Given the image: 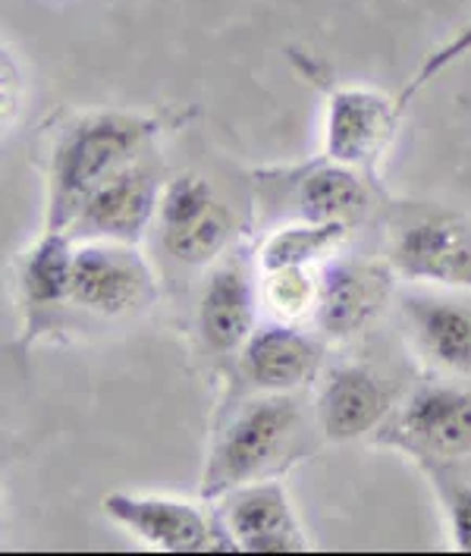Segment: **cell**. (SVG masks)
<instances>
[{"mask_svg": "<svg viewBox=\"0 0 471 556\" xmlns=\"http://www.w3.org/2000/svg\"><path fill=\"white\" fill-rule=\"evenodd\" d=\"M258 287L239 262L217 264L207 274L202 302H199V330L214 352L242 350L255 333V302Z\"/></svg>", "mask_w": 471, "mask_h": 556, "instance_id": "15", "label": "cell"}, {"mask_svg": "<svg viewBox=\"0 0 471 556\" xmlns=\"http://www.w3.org/2000/svg\"><path fill=\"white\" fill-rule=\"evenodd\" d=\"M321 368V343L287 321L255 327L242 346V371L262 393H290Z\"/></svg>", "mask_w": 471, "mask_h": 556, "instance_id": "14", "label": "cell"}, {"mask_svg": "<svg viewBox=\"0 0 471 556\" xmlns=\"http://www.w3.org/2000/svg\"><path fill=\"white\" fill-rule=\"evenodd\" d=\"M258 295L277 321L302 324L305 318L315 321L318 299H321V267L265 270L258 283Z\"/></svg>", "mask_w": 471, "mask_h": 556, "instance_id": "19", "label": "cell"}, {"mask_svg": "<svg viewBox=\"0 0 471 556\" xmlns=\"http://www.w3.org/2000/svg\"><path fill=\"white\" fill-rule=\"evenodd\" d=\"M469 54H471V23L462 31H456L446 45H441L431 58H424V63L418 66V73L412 76V83H409L406 91L399 94V108H406L421 88L428 86V83H434V79L441 76L443 70H449L453 63H459V60L469 58Z\"/></svg>", "mask_w": 471, "mask_h": 556, "instance_id": "20", "label": "cell"}, {"mask_svg": "<svg viewBox=\"0 0 471 556\" xmlns=\"http://www.w3.org/2000/svg\"><path fill=\"white\" fill-rule=\"evenodd\" d=\"M371 207V189L358 167L324 157L295 182V217L321 224H358Z\"/></svg>", "mask_w": 471, "mask_h": 556, "instance_id": "16", "label": "cell"}, {"mask_svg": "<svg viewBox=\"0 0 471 556\" xmlns=\"http://www.w3.org/2000/svg\"><path fill=\"white\" fill-rule=\"evenodd\" d=\"M161 186L157 176L145 161L119 170L107 182H101L89 199L79 205L76 217L69 220L66 233L76 242L86 239H119L136 242L145 236L148 224L157 217L161 207Z\"/></svg>", "mask_w": 471, "mask_h": 556, "instance_id": "7", "label": "cell"}, {"mask_svg": "<svg viewBox=\"0 0 471 556\" xmlns=\"http://www.w3.org/2000/svg\"><path fill=\"white\" fill-rule=\"evenodd\" d=\"M390 264L415 283L471 293V220L431 211L399 224L390 239Z\"/></svg>", "mask_w": 471, "mask_h": 556, "instance_id": "4", "label": "cell"}, {"mask_svg": "<svg viewBox=\"0 0 471 556\" xmlns=\"http://www.w3.org/2000/svg\"><path fill=\"white\" fill-rule=\"evenodd\" d=\"M393 264L327 262L321 264V299L315 324L327 337H349L383 308L393 287Z\"/></svg>", "mask_w": 471, "mask_h": 556, "instance_id": "11", "label": "cell"}, {"mask_svg": "<svg viewBox=\"0 0 471 556\" xmlns=\"http://www.w3.org/2000/svg\"><path fill=\"white\" fill-rule=\"evenodd\" d=\"M349 227L346 224H321V220H302L295 217L290 224L277 227L258 245L255 267L265 270H283V267H321L336 249L346 242Z\"/></svg>", "mask_w": 471, "mask_h": 556, "instance_id": "18", "label": "cell"}, {"mask_svg": "<svg viewBox=\"0 0 471 556\" xmlns=\"http://www.w3.org/2000/svg\"><path fill=\"white\" fill-rule=\"evenodd\" d=\"M393 406L390 387L365 365H340L321 383L318 425L336 443L371 434Z\"/></svg>", "mask_w": 471, "mask_h": 556, "instance_id": "13", "label": "cell"}, {"mask_svg": "<svg viewBox=\"0 0 471 556\" xmlns=\"http://www.w3.org/2000/svg\"><path fill=\"white\" fill-rule=\"evenodd\" d=\"M154 132V119L126 111H91L73 119L48 164V227L66 230L101 182L142 161Z\"/></svg>", "mask_w": 471, "mask_h": 556, "instance_id": "1", "label": "cell"}, {"mask_svg": "<svg viewBox=\"0 0 471 556\" xmlns=\"http://www.w3.org/2000/svg\"><path fill=\"white\" fill-rule=\"evenodd\" d=\"M73 236L66 230H44L23 258L20 283L31 315L60 308L73 295Z\"/></svg>", "mask_w": 471, "mask_h": 556, "instance_id": "17", "label": "cell"}, {"mask_svg": "<svg viewBox=\"0 0 471 556\" xmlns=\"http://www.w3.org/2000/svg\"><path fill=\"white\" fill-rule=\"evenodd\" d=\"M101 506L111 522L161 554H202L233 547L227 531L214 526V519L192 500L117 491L107 494Z\"/></svg>", "mask_w": 471, "mask_h": 556, "instance_id": "5", "label": "cell"}, {"mask_svg": "<svg viewBox=\"0 0 471 556\" xmlns=\"http://www.w3.org/2000/svg\"><path fill=\"white\" fill-rule=\"evenodd\" d=\"M399 111V101L378 88H336L327 101L324 154L358 170L374 167L393 139Z\"/></svg>", "mask_w": 471, "mask_h": 556, "instance_id": "9", "label": "cell"}, {"mask_svg": "<svg viewBox=\"0 0 471 556\" xmlns=\"http://www.w3.org/2000/svg\"><path fill=\"white\" fill-rule=\"evenodd\" d=\"M220 526L230 544L245 554H298L308 551V538L295 519L290 494L280 481L262 478L224 494Z\"/></svg>", "mask_w": 471, "mask_h": 556, "instance_id": "8", "label": "cell"}, {"mask_svg": "<svg viewBox=\"0 0 471 556\" xmlns=\"http://www.w3.org/2000/svg\"><path fill=\"white\" fill-rule=\"evenodd\" d=\"M161 245L182 264L205 267L233 239V214L199 176H177L164 186L157 207Z\"/></svg>", "mask_w": 471, "mask_h": 556, "instance_id": "6", "label": "cell"}, {"mask_svg": "<svg viewBox=\"0 0 471 556\" xmlns=\"http://www.w3.org/2000/svg\"><path fill=\"white\" fill-rule=\"evenodd\" d=\"M298 428V409L287 393H265L236 412L217 438L205 466V497H224L242 484L262 481L283 456Z\"/></svg>", "mask_w": 471, "mask_h": 556, "instance_id": "2", "label": "cell"}, {"mask_svg": "<svg viewBox=\"0 0 471 556\" xmlns=\"http://www.w3.org/2000/svg\"><path fill=\"white\" fill-rule=\"evenodd\" d=\"M443 506H446V522H449V541L456 551L471 554V488L469 484H446L443 488Z\"/></svg>", "mask_w": 471, "mask_h": 556, "instance_id": "21", "label": "cell"}, {"mask_svg": "<svg viewBox=\"0 0 471 556\" xmlns=\"http://www.w3.org/2000/svg\"><path fill=\"white\" fill-rule=\"evenodd\" d=\"M406 318L415 343L441 371L471 378V295L421 290L406 295Z\"/></svg>", "mask_w": 471, "mask_h": 556, "instance_id": "12", "label": "cell"}, {"mask_svg": "<svg viewBox=\"0 0 471 556\" xmlns=\"http://www.w3.org/2000/svg\"><path fill=\"white\" fill-rule=\"evenodd\" d=\"M20 70H16V60L10 51H3V60H0V94H3V123L13 126V117H16V101H20Z\"/></svg>", "mask_w": 471, "mask_h": 556, "instance_id": "22", "label": "cell"}, {"mask_svg": "<svg viewBox=\"0 0 471 556\" xmlns=\"http://www.w3.org/2000/svg\"><path fill=\"white\" fill-rule=\"evenodd\" d=\"M396 438L415 453L437 459L471 456V383L418 387L396 418Z\"/></svg>", "mask_w": 471, "mask_h": 556, "instance_id": "10", "label": "cell"}, {"mask_svg": "<svg viewBox=\"0 0 471 556\" xmlns=\"http://www.w3.org/2000/svg\"><path fill=\"white\" fill-rule=\"evenodd\" d=\"M157 295L151 264L136 242L86 239L73 258L69 302L98 318H123L148 308Z\"/></svg>", "mask_w": 471, "mask_h": 556, "instance_id": "3", "label": "cell"}]
</instances>
